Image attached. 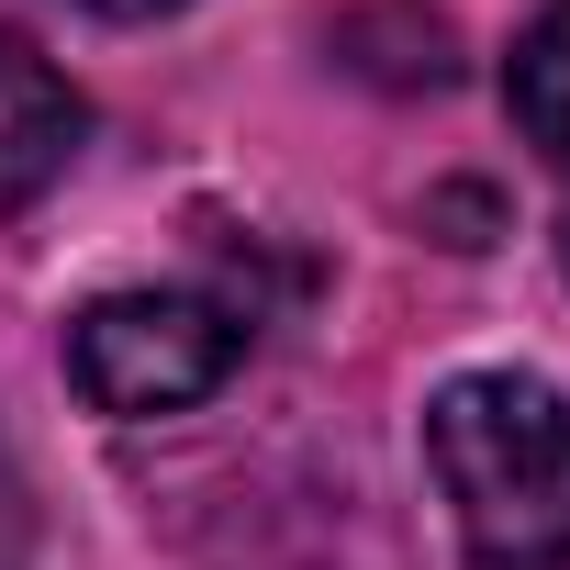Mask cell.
Listing matches in <instances>:
<instances>
[{
	"label": "cell",
	"instance_id": "obj_1",
	"mask_svg": "<svg viewBox=\"0 0 570 570\" xmlns=\"http://www.w3.org/2000/svg\"><path fill=\"white\" fill-rule=\"evenodd\" d=\"M425 459L481 570H570V403L525 370H470L425 403Z\"/></svg>",
	"mask_w": 570,
	"mask_h": 570
},
{
	"label": "cell",
	"instance_id": "obj_2",
	"mask_svg": "<svg viewBox=\"0 0 570 570\" xmlns=\"http://www.w3.org/2000/svg\"><path fill=\"white\" fill-rule=\"evenodd\" d=\"M246 325L213 292H112L68 325V381L101 414H190L235 381Z\"/></svg>",
	"mask_w": 570,
	"mask_h": 570
},
{
	"label": "cell",
	"instance_id": "obj_3",
	"mask_svg": "<svg viewBox=\"0 0 570 570\" xmlns=\"http://www.w3.org/2000/svg\"><path fill=\"white\" fill-rule=\"evenodd\" d=\"M79 135H90L79 90H68L12 23H0V213H23L35 190H57L68 157H79Z\"/></svg>",
	"mask_w": 570,
	"mask_h": 570
},
{
	"label": "cell",
	"instance_id": "obj_4",
	"mask_svg": "<svg viewBox=\"0 0 570 570\" xmlns=\"http://www.w3.org/2000/svg\"><path fill=\"white\" fill-rule=\"evenodd\" d=\"M503 101H514V135L570 179V0L559 12H537L514 35V68H503Z\"/></svg>",
	"mask_w": 570,
	"mask_h": 570
},
{
	"label": "cell",
	"instance_id": "obj_5",
	"mask_svg": "<svg viewBox=\"0 0 570 570\" xmlns=\"http://www.w3.org/2000/svg\"><path fill=\"white\" fill-rule=\"evenodd\" d=\"M0 570H35V492L12 459H0Z\"/></svg>",
	"mask_w": 570,
	"mask_h": 570
},
{
	"label": "cell",
	"instance_id": "obj_6",
	"mask_svg": "<svg viewBox=\"0 0 570 570\" xmlns=\"http://www.w3.org/2000/svg\"><path fill=\"white\" fill-rule=\"evenodd\" d=\"M79 12H101V23H157V12H179V0H79Z\"/></svg>",
	"mask_w": 570,
	"mask_h": 570
},
{
	"label": "cell",
	"instance_id": "obj_7",
	"mask_svg": "<svg viewBox=\"0 0 570 570\" xmlns=\"http://www.w3.org/2000/svg\"><path fill=\"white\" fill-rule=\"evenodd\" d=\"M559 268H570V224H559Z\"/></svg>",
	"mask_w": 570,
	"mask_h": 570
}]
</instances>
